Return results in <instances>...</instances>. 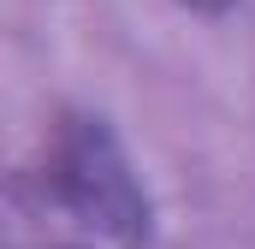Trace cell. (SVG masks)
Listing matches in <instances>:
<instances>
[{"label":"cell","instance_id":"2","mask_svg":"<svg viewBox=\"0 0 255 249\" xmlns=\"http://www.w3.org/2000/svg\"><path fill=\"white\" fill-rule=\"evenodd\" d=\"M184 6H196V12H226L232 0H184Z\"/></svg>","mask_w":255,"mask_h":249},{"label":"cell","instance_id":"1","mask_svg":"<svg viewBox=\"0 0 255 249\" xmlns=\"http://www.w3.org/2000/svg\"><path fill=\"white\" fill-rule=\"evenodd\" d=\"M48 184L107 244H119V249L148 244V196H142L125 148L113 142V130L101 119H65L60 124L54 154H48Z\"/></svg>","mask_w":255,"mask_h":249}]
</instances>
